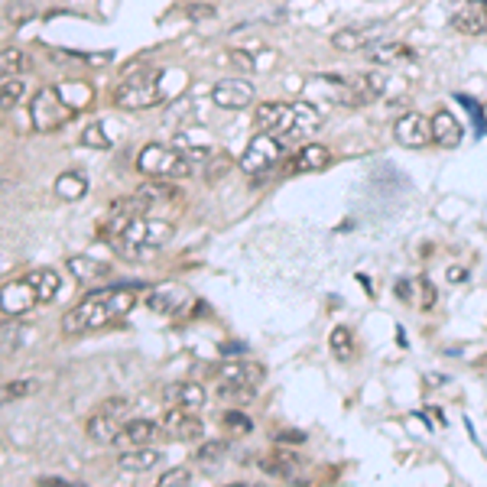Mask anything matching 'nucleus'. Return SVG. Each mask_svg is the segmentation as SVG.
<instances>
[{"mask_svg":"<svg viewBox=\"0 0 487 487\" xmlns=\"http://www.w3.org/2000/svg\"><path fill=\"white\" fill-rule=\"evenodd\" d=\"M69 270L78 276V283H95L101 276H111V267H107V263H101V260H95V257H85V253L69 257Z\"/></svg>","mask_w":487,"mask_h":487,"instance_id":"nucleus-24","label":"nucleus"},{"mask_svg":"<svg viewBox=\"0 0 487 487\" xmlns=\"http://www.w3.org/2000/svg\"><path fill=\"white\" fill-rule=\"evenodd\" d=\"M215 377H218V397L225 403H244V400H251L257 393L267 371L257 361H225L215 371Z\"/></svg>","mask_w":487,"mask_h":487,"instance_id":"nucleus-6","label":"nucleus"},{"mask_svg":"<svg viewBox=\"0 0 487 487\" xmlns=\"http://www.w3.org/2000/svg\"><path fill=\"white\" fill-rule=\"evenodd\" d=\"M23 95H26L23 78L4 81V85H0V111H14V107L20 105V101H23Z\"/></svg>","mask_w":487,"mask_h":487,"instance_id":"nucleus-31","label":"nucleus"},{"mask_svg":"<svg viewBox=\"0 0 487 487\" xmlns=\"http://www.w3.org/2000/svg\"><path fill=\"white\" fill-rule=\"evenodd\" d=\"M40 390V381H32V377H26V381H7L0 383V409L10 403H16V400H26L32 397Z\"/></svg>","mask_w":487,"mask_h":487,"instance_id":"nucleus-27","label":"nucleus"},{"mask_svg":"<svg viewBox=\"0 0 487 487\" xmlns=\"http://www.w3.org/2000/svg\"><path fill=\"white\" fill-rule=\"evenodd\" d=\"M192 302L182 286L176 283H166V286H156L150 296H146V306L153 308V312H162V316H176V312H186V306Z\"/></svg>","mask_w":487,"mask_h":487,"instance_id":"nucleus-16","label":"nucleus"},{"mask_svg":"<svg viewBox=\"0 0 487 487\" xmlns=\"http://www.w3.org/2000/svg\"><path fill=\"white\" fill-rule=\"evenodd\" d=\"M137 306V296L130 289H117V286H107V289L88 292L85 299L75 308H69L62 316V328L69 335H81V332H95V328H105V325H114L127 318Z\"/></svg>","mask_w":487,"mask_h":487,"instance_id":"nucleus-2","label":"nucleus"},{"mask_svg":"<svg viewBox=\"0 0 487 487\" xmlns=\"http://www.w3.org/2000/svg\"><path fill=\"white\" fill-rule=\"evenodd\" d=\"M253 124L280 140H306L322 127V111L308 101H263L253 111Z\"/></svg>","mask_w":487,"mask_h":487,"instance_id":"nucleus-3","label":"nucleus"},{"mask_svg":"<svg viewBox=\"0 0 487 487\" xmlns=\"http://www.w3.org/2000/svg\"><path fill=\"white\" fill-rule=\"evenodd\" d=\"M137 170L150 179H166V182H179V179H188L195 172V166L186 156L172 150V146L150 143L140 150L137 156Z\"/></svg>","mask_w":487,"mask_h":487,"instance_id":"nucleus-7","label":"nucleus"},{"mask_svg":"<svg viewBox=\"0 0 487 487\" xmlns=\"http://www.w3.org/2000/svg\"><path fill=\"white\" fill-rule=\"evenodd\" d=\"M26 72V56L20 49H0V81L20 78Z\"/></svg>","mask_w":487,"mask_h":487,"instance_id":"nucleus-28","label":"nucleus"},{"mask_svg":"<svg viewBox=\"0 0 487 487\" xmlns=\"http://www.w3.org/2000/svg\"><path fill=\"white\" fill-rule=\"evenodd\" d=\"M121 432H124L121 416L97 409V416H91L88 419V438L91 442H97V446H114V442H121Z\"/></svg>","mask_w":487,"mask_h":487,"instance_id":"nucleus-19","label":"nucleus"},{"mask_svg":"<svg viewBox=\"0 0 487 487\" xmlns=\"http://www.w3.org/2000/svg\"><path fill=\"white\" fill-rule=\"evenodd\" d=\"M383 88H387V78H383L381 72H364V75H354V78L316 75V78L306 85L308 95H316L338 107H364L371 105V101H377V97L383 95Z\"/></svg>","mask_w":487,"mask_h":487,"instance_id":"nucleus-4","label":"nucleus"},{"mask_svg":"<svg viewBox=\"0 0 487 487\" xmlns=\"http://www.w3.org/2000/svg\"><path fill=\"white\" fill-rule=\"evenodd\" d=\"M188 481H192V471H188V468H170L166 474H160V487L188 484Z\"/></svg>","mask_w":487,"mask_h":487,"instance_id":"nucleus-36","label":"nucleus"},{"mask_svg":"<svg viewBox=\"0 0 487 487\" xmlns=\"http://www.w3.org/2000/svg\"><path fill=\"white\" fill-rule=\"evenodd\" d=\"M179 150V153L186 156L188 162H205L215 150H211V140L205 137V133H198V130H182V133H176V143H172Z\"/></svg>","mask_w":487,"mask_h":487,"instance_id":"nucleus-22","label":"nucleus"},{"mask_svg":"<svg viewBox=\"0 0 487 487\" xmlns=\"http://www.w3.org/2000/svg\"><path fill=\"white\" fill-rule=\"evenodd\" d=\"M260 468L267 471V474H273V478H292L296 474V458L292 455H267L263 462H260Z\"/></svg>","mask_w":487,"mask_h":487,"instance_id":"nucleus-29","label":"nucleus"},{"mask_svg":"<svg viewBox=\"0 0 487 487\" xmlns=\"http://www.w3.org/2000/svg\"><path fill=\"white\" fill-rule=\"evenodd\" d=\"M156 436H160V432H156L153 419H130V422H124L121 442L124 446H150Z\"/></svg>","mask_w":487,"mask_h":487,"instance_id":"nucleus-26","label":"nucleus"},{"mask_svg":"<svg viewBox=\"0 0 487 487\" xmlns=\"http://www.w3.org/2000/svg\"><path fill=\"white\" fill-rule=\"evenodd\" d=\"M101 409H105V413H114V416H127L130 413V400H121V397H114V400H105V403H101Z\"/></svg>","mask_w":487,"mask_h":487,"instance_id":"nucleus-38","label":"nucleus"},{"mask_svg":"<svg viewBox=\"0 0 487 487\" xmlns=\"http://www.w3.org/2000/svg\"><path fill=\"white\" fill-rule=\"evenodd\" d=\"M225 455H227L225 442H205V446L198 448V455H195V458H198V464H211V468H215V464H218Z\"/></svg>","mask_w":487,"mask_h":487,"instance_id":"nucleus-33","label":"nucleus"},{"mask_svg":"<svg viewBox=\"0 0 487 487\" xmlns=\"http://www.w3.org/2000/svg\"><path fill=\"white\" fill-rule=\"evenodd\" d=\"M16 341H20V328L16 325H0V351L14 348Z\"/></svg>","mask_w":487,"mask_h":487,"instance_id":"nucleus-37","label":"nucleus"},{"mask_svg":"<svg viewBox=\"0 0 487 487\" xmlns=\"http://www.w3.org/2000/svg\"><path fill=\"white\" fill-rule=\"evenodd\" d=\"M432 121V140H436L438 146H446V150H455V146H462V121L455 117L452 111H446V107H438L436 114L429 117Z\"/></svg>","mask_w":487,"mask_h":487,"instance_id":"nucleus-17","label":"nucleus"},{"mask_svg":"<svg viewBox=\"0 0 487 487\" xmlns=\"http://www.w3.org/2000/svg\"><path fill=\"white\" fill-rule=\"evenodd\" d=\"M371 59H373V62L390 65V62H397V59H413V52H409V49H406V46H400V42H390V46L373 49Z\"/></svg>","mask_w":487,"mask_h":487,"instance_id":"nucleus-32","label":"nucleus"},{"mask_svg":"<svg viewBox=\"0 0 487 487\" xmlns=\"http://www.w3.org/2000/svg\"><path fill=\"white\" fill-rule=\"evenodd\" d=\"M78 107L69 105L59 88H40L30 101V121L40 133H52V130L65 127L69 121H75Z\"/></svg>","mask_w":487,"mask_h":487,"instance_id":"nucleus-8","label":"nucleus"},{"mask_svg":"<svg viewBox=\"0 0 487 487\" xmlns=\"http://www.w3.org/2000/svg\"><path fill=\"white\" fill-rule=\"evenodd\" d=\"M393 137L406 150H422L432 143V121L419 111H406L397 124H393Z\"/></svg>","mask_w":487,"mask_h":487,"instance_id":"nucleus-11","label":"nucleus"},{"mask_svg":"<svg viewBox=\"0 0 487 487\" xmlns=\"http://www.w3.org/2000/svg\"><path fill=\"white\" fill-rule=\"evenodd\" d=\"M166 101V88H162V69H137L127 72L124 81L114 88V105L124 111H146Z\"/></svg>","mask_w":487,"mask_h":487,"instance_id":"nucleus-5","label":"nucleus"},{"mask_svg":"<svg viewBox=\"0 0 487 487\" xmlns=\"http://www.w3.org/2000/svg\"><path fill=\"white\" fill-rule=\"evenodd\" d=\"M40 484H42V487H46V484H49V487H59V484H65V481H62V478H40Z\"/></svg>","mask_w":487,"mask_h":487,"instance_id":"nucleus-40","label":"nucleus"},{"mask_svg":"<svg viewBox=\"0 0 487 487\" xmlns=\"http://www.w3.org/2000/svg\"><path fill=\"white\" fill-rule=\"evenodd\" d=\"M383 32V26H361V30H338L332 36V46L338 49V52H361V49H367L371 42H377V36Z\"/></svg>","mask_w":487,"mask_h":487,"instance_id":"nucleus-20","label":"nucleus"},{"mask_svg":"<svg viewBox=\"0 0 487 487\" xmlns=\"http://www.w3.org/2000/svg\"><path fill=\"white\" fill-rule=\"evenodd\" d=\"M328 348H332V354L338 357V361H348V357L354 354V335H351V328L338 325L332 332V338H328Z\"/></svg>","mask_w":487,"mask_h":487,"instance_id":"nucleus-30","label":"nucleus"},{"mask_svg":"<svg viewBox=\"0 0 487 487\" xmlns=\"http://www.w3.org/2000/svg\"><path fill=\"white\" fill-rule=\"evenodd\" d=\"M448 23L464 36H484L487 32V0H446Z\"/></svg>","mask_w":487,"mask_h":487,"instance_id":"nucleus-10","label":"nucleus"},{"mask_svg":"<svg viewBox=\"0 0 487 487\" xmlns=\"http://www.w3.org/2000/svg\"><path fill=\"white\" fill-rule=\"evenodd\" d=\"M36 302H40V296H36V289H32V283L26 276L0 286V308H4L7 316H26Z\"/></svg>","mask_w":487,"mask_h":487,"instance_id":"nucleus-13","label":"nucleus"},{"mask_svg":"<svg viewBox=\"0 0 487 487\" xmlns=\"http://www.w3.org/2000/svg\"><path fill=\"white\" fill-rule=\"evenodd\" d=\"M221 422H225V429H227V432H237V436H247V432H253V422L247 419V416H244V413H234V409L221 416Z\"/></svg>","mask_w":487,"mask_h":487,"instance_id":"nucleus-35","label":"nucleus"},{"mask_svg":"<svg viewBox=\"0 0 487 487\" xmlns=\"http://www.w3.org/2000/svg\"><path fill=\"white\" fill-rule=\"evenodd\" d=\"M56 195L62 198V202H78V198H85V192H88V179L81 176L78 170H65L56 176Z\"/></svg>","mask_w":487,"mask_h":487,"instance_id":"nucleus-23","label":"nucleus"},{"mask_svg":"<svg viewBox=\"0 0 487 487\" xmlns=\"http://www.w3.org/2000/svg\"><path fill=\"white\" fill-rule=\"evenodd\" d=\"M253 95H257L253 85L244 78H225L211 88V101L218 107H225V111H244V107H251Z\"/></svg>","mask_w":487,"mask_h":487,"instance_id":"nucleus-12","label":"nucleus"},{"mask_svg":"<svg viewBox=\"0 0 487 487\" xmlns=\"http://www.w3.org/2000/svg\"><path fill=\"white\" fill-rule=\"evenodd\" d=\"M162 403L176 406V409H188V413H198L208 403V390L195 381H176L162 390Z\"/></svg>","mask_w":487,"mask_h":487,"instance_id":"nucleus-14","label":"nucleus"},{"mask_svg":"<svg viewBox=\"0 0 487 487\" xmlns=\"http://www.w3.org/2000/svg\"><path fill=\"white\" fill-rule=\"evenodd\" d=\"M160 462H162V452L150 446H130V452L117 455V468L130 471V474H146V471H153Z\"/></svg>","mask_w":487,"mask_h":487,"instance_id":"nucleus-18","label":"nucleus"},{"mask_svg":"<svg viewBox=\"0 0 487 487\" xmlns=\"http://www.w3.org/2000/svg\"><path fill=\"white\" fill-rule=\"evenodd\" d=\"M332 162V153H328V146L322 143H306L299 146V153L289 160V170L292 172H322L325 166Z\"/></svg>","mask_w":487,"mask_h":487,"instance_id":"nucleus-21","label":"nucleus"},{"mask_svg":"<svg viewBox=\"0 0 487 487\" xmlns=\"http://www.w3.org/2000/svg\"><path fill=\"white\" fill-rule=\"evenodd\" d=\"M81 146H91V150H107L111 146V140H107V133L97 124H88L85 127V133H81Z\"/></svg>","mask_w":487,"mask_h":487,"instance_id":"nucleus-34","label":"nucleus"},{"mask_svg":"<svg viewBox=\"0 0 487 487\" xmlns=\"http://www.w3.org/2000/svg\"><path fill=\"white\" fill-rule=\"evenodd\" d=\"M176 234V225L156 215H107L105 237L124 260H150Z\"/></svg>","mask_w":487,"mask_h":487,"instance_id":"nucleus-1","label":"nucleus"},{"mask_svg":"<svg viewBox=\"0 0 487 487\" xmlns=\"http://www.w3.org/2000/svg\"><path fill=\"white\" fill-rule=\"evenodd\" d=\"M231 62L241 65L244 72H251V69H253V56H247V52H237V49H234V52H231Z\"/></svg>","mask_w":487,"mask_h":487,"instance_id":"nucleus-39","label":"nucleus"},{"mask_svg":"<svg viewBox=\"0 0 487 487\" xmlns=\"http://www.w3.org/2000/svg\"><path fill=\"white\" fill-rule=\"evenodd\" d=\"M32 283V289H36V296H40V302H49L59 296V286H62V276L56 273L52 267H42V270H32L30 276H26Z\"/></svg>","mask_w":487,"mask_h":487,"instance_id":"nucleus-25","label":"nucleus"},{"mask_svg":"<svg viewBox=\"0 0 487 487\" xmlns=\"http://www.w3.org/2000/svg\"><path fill=\"white\" fill-rule=\"evenodd\" d=\"M162 429L170 432L172 438L179 442H195V438H202L205 426L202 419L188 409H176V406H166V416H162Z\"/></svg>","mask_w":487,"mask_h":487,"instance_id":"nucleus-15","label":"nucleus"},{"mask_svg":"<svg viewBox=\"0 0 487 487\" xmlns=\"http://www.w3.org/2000/svg\"><path fill=\"white\" fill-rule=\"evenodd\" d=\"M283 143L286 140L260 130L257 137L247 143V150L241 153V172H247V176H267V172H273L280 166V160L286 156Z\"/></svg>","mask_w":487,"mask_h":487,"instance_id":"nucleus-9","label":"nucleus"}]
</instances>
